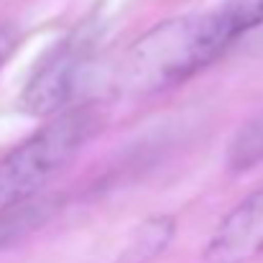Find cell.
<instances>
[{
  "label": "cell",
  "mask_w": 263,
  "mask_h": 263,
  "mask_svg": "<svg viewBox=\"0 0 263 263\" xmlns=\"http://www.w3.org/2000/svg\"><path fill=\"white\" fill-rule=\"evenodd\" d=\"M100 125V110L95 105H82L54 118L8 151L0 159V207L39 197L51 179L77 159Z\"/></svg>",
  "instance_id": "obj_2"
},
{
  "label": "cell",
  "mask_w": 263,
  "mask_h": 263,
  "mask_svg": "<svg viewBox=\"0 0 263 263\" xmlns=\"http://www.w3.org/2000/svg\"><path fill=\"white\" fill-rule=\"evenodd\" d=\"M176 233V220L169 215H156L143 220L130 240L125 243V248L120 251V256L115 263H154L174 240Z\"/></svg>",
  "instance_id": "obj_6"
},
{
  "label": "cell",
  "mask_w": 263,
  "mask_h": 263,
  "mask_svg": "<svg viewBox=\"0 0 263 263\" xmlns=\"http://www.w3.org/2000/svg\"><path fill=\"white\" fill-rule=\"evenodd\" d=\"M215 13L233 44L248 31L263 26V0H225Z\"/></svg>",
  "instance_id": "obj_8"
},
{
  "label": "cell",
  "mask_w": 263,
  "mask_h": 263,
  "mask_svg": "<svg viewBox=\"0 0 263 263\" xmlns=\"http://www.w3.org/2000/svg\"><path fill=\"white\" fill-rule=\"evenodd\" d=\"M230 46L233 41L217 13L161 21L125 51L120 87L133 95H154L176 87L215 64Z\"/></svg>",
  "instance_id": "obj_1"
},
{
  "label": "cell",
  "mask_w": 263,
  "mask_h": 263,
  "mask_svg": "<svg viewBox=\"0 0 263 263\" xmlns=\"http://www.w3.org/2000/svg\"><path fill=\"white\" fill-rule=\"evenodd\" d=\"M263 164V112L248 120L228 146V166L233 172H248Z\"/></svg>",
  "instance_id": "obj_7"
},
{
  "label": "cell",
  "mask_w": 263,
  "mask_h": 263,
  "mask_svg": "<svg viewBox=\"0 0 263 263\" xmlns=\"http://www.w3.org/2000/svg\"><path fill=\"white\" fill-rule=\"evenodd\" d=\"M15 46H18V28L10 23H0V69L13 57Z\"/></svg>",
  "instance_id": "obj_9"
},
{
  "label": "cell",
  "mask_w": 263,
  "mask_h": 263,
  "mask_svg": "<svg viewBox=\"0 0 263 263\" xmlns=\"http://www.w3.org/2000/svg\"><path fill=\"white\" fill-rule=\"evenodd\" d=\"M97 33L92 23L80 26L72 31L64 41H59L51 54L39 64L33 77L26 82L21 92V110L31 118H49L57 115L74 95V89L82 80V72L87 69L89 59L95 54Z\"/></svg>",
  "instance_id": "obj_3"
},
{
  "label": "cell",
  "mask_w": 263,
  "mask_h": 263,
  "mask_svg": "<svg viewBox=\"0 0 263 263\" xmlns=\"http://www.w3.org/2000/svg\"><path fill=\"white\" fill-rule=\"evenodd\" d=\"M263 253V186L238 202L204 246V263H251Z\"/></svg>",
  "instance_id": "obj_4"
},
{
  "label": "cell",
  "mask_w": 263,
  "mask_h": 263,
  "mask_svg": "<svg viewBox=\"0 0 263 263\" xmlns=\"http://www.w3.org/2000/svg\"><path fill=\"white\" fill-rule=\"evenodd\" d=\"M59 210L57 197H33L8 207H0V251L10 248L21 238L39 230Z\"/></svg>",
  "instance_id": "obj_5"
}]
</instances>
